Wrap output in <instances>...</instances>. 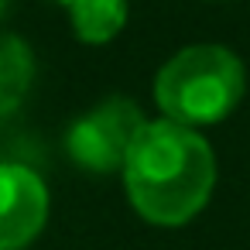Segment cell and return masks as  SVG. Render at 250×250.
I'll return each mask as SVG.
<instances>
[{
  "instance_id": "1",
  "label": "cell",
  "mask_w": 250,
  "mask_h": 250,
  "mask_svg": "<svg viewBox=\"0 0 250 250\" xmlns=\"http://www.w3.org/2000/svg\"><path fill=\"white\" fill-rule=\"evenodd\" d=\"M124 185L130 206L154 226H182L202 212L216 185L212 147L175 120L144 124L127 161Z\"/></svg>"
},
{
  "instance_id": "2",
  "label": "cell",
  "mask_w": 250,
  "mask_h": 250,
  "mask_svg": "<svg viewBox=\"0 0 250 250\" xmlns=\"http://www.w3.org/2000/svg\"><path fill=\"white\" fill-rule=\"evenodd\" d=\"M243 62L223 45H188L171 55L154 79V103L182 127L219 124L243 100Z\"/></svg>"
},
{
  "instance_id": "3",
  "label": "cell",
  "mask_w": 250,
  "mask_h": 250,
  "mask_svg": "<svg viewBox=\"0 0 250 250\" xmlns=\"http://www.w3.org/2000/svg\"><path fill=\"white\" fill-rule=\"evenodd\" d=\"M144 117L141 110L124 100V96H113V100H103L100 106H93L86 117H79L65 137V147H69V158L86 168V171H124V161L137 141V134L144 130Z\"/></svg>"
},
{
  "instance_id": "4",
  "label": "cell",
  "mask_w": 250,
  "mask_h": 250,
  "mask_svg": "<svg viewBox=\"0 0 250 250\" xmlns=\"http://www.w3.org/2000/svg\"><path fill=\"white\" fill-rule=\"evenodd\" d=\"M48 219V188L24 165H0V250H24Z\"/></svg>"
},
{
  "instance_id": "5",
  "label": "cell",
  "mask_w": 250,
  "mask_h": 250,
  "mask_svg": "<svg viewBox=\"0 0 250 250\" xmlns=\"http://www.w3.org/2000/svg\"><path fill=\"white\" fill-rule=\"evenodd\" d=\"M35 79L31 48L18 35H0V120H7L28 96Z\"/></svg>"
},
{
  "instance_id": "6",
  "label": "cell",
  "mask_w": 250,
  "mask_h": 250,
  "mask_svg": "<svg viewBox=\"0 0 250 250\" xmlns=\"http://www.w3.org/2000/svg\"><path fill=\"white\" fill-rule=\"evenodd\" d=\"M72 31L86 45H103L127 24V0H76L69 7Z\"/></svg>"
},
{
  "instance_id": "7",
  "label": "cell",
  "mask_w": 250,
  "mask_h": 250,
  "mask_svg": "<svg viewBox=\"0 0 250 250\" xmlns=\"http://www.w3.org/2000/svg\"><path fill=\"white\" fill-rule=\"evenodd\" d=\"M55 4H65V7H72V4H76V0H55Z\"/></svg>"
},
{
  "instance_id": "8",
  "label": "cell",
  "mask_w": 250,
  "mask_h": 250,
  "mask_svg": "<svg viewBox=\"0 0 250 250\" xmlns=\"http://www.w3.org/2000/svg\"><path fill=\"white\" fill-rule=\"evenodd\" d=\"M4 4H7V0H0V14H4Z\"/></svg>"
}]
</instances>
